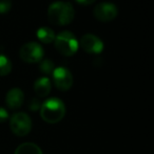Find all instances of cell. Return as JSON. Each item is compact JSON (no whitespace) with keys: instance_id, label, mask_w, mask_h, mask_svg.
<instances>
[{"instance_id":"cell-12","label":"cell","mask_w":154,"mask_h":154,"mask_svg":"<svg viewBox=\"0 0 154 154\" xmlns=\"http://www.w3.org/2000/svg\"><path fill=\"white\" fill-rule=\"evenodd\" d=\"M14 154H42V151L34 143H23L17 147Z\"/></svg>"},{"instance_id":"cell-8","label":"cell","mask_w":154,"mask_h":154,"mask_svg":"<svg viewBox=\"0 0 154 154\" xmlns=\"http://www.w3.org/2000/svg\"><path fill=\"white\" fill-rule=\"evenodd\" d=\"M80 46L84 51L89 54H100L103 51L105 44L97 36L87 34L80 39Z\"/></svg>"},{"instance_id":"cell-4","label":"cell","mask_w":154,"mask_h":154,"mask_svg":"<svg viewBox=\"0 0 154 154\" xmlns=\"http://www.w3.org/2000/svg\"><path fill=\"white\" fill-rule=\"evenodd\" d=\"M10 127L13 133L17 136H25L32 129V121L25 112H17L11 116Z\"/></svg>"},{"instance_id":"cell-11","label":"cell","mask_w":154,"mask_h":154,"mask_svg":"<svg viewBox=\"0 0 154 154\" xmlns=\"http://www.w3.org/2000/svg\"><path fill=\"white\" fill-rule=\"evenodd\" d=\"M36 36H37L38 40H40L43 43H47V44L52 43L55 40V32L48 26H42L38 29V31L36 32Z\"/></svg>"},{"instance_id":"cell-7","label":"cell","mask_w":154,"mask_h":154,"mask_svg":"<svg viewBox=\"0 0 154 154\" xmlns=\"http://www.w3.org/2000/svg\"><path fill=\"white\" fill-rule=\"evenodd\" d=\"M93 14H94L95 18L98 19L99 21L109 22L116 18L118 10L115 4L110 3V2H101L94 8Z\"/></svg>"},{"instance_id":"cell-1","label":"cell","mask_w":154,"mask_h":154,"mask_svg":"<svg viewBox=\"0 0 154 154\" xmlns=\"http://www.w3.org/2000/svg\"><path fill=\"white\" fill-rule=\"evenodd\" d=\"M50 22L55 25L70 24L75 17V10L70 2L56 1L50 4L48 10Z\"/></svg>"},{"instance_id":"cell-13","label":"cell","mask_w":154,"mask_h":154,"mask_svg":"<svg viewBox=\"0 0 154 154\" xmlns=\"http://www.w3.org/2000/svg\"><path fill=\"white\" fill-rule=\"evenodd\" d=\"M12 71V62L6 56L0 55V75H8Z\"/></svg>"},{"instance_id":"cell-6","label":"cell","mask_w":154,"mask_h":154,"mask_svg":"<svg viewBox=\"0 0 154 154\" xmlns=\"http://www.w3.org/2000/svg\"><path fill=\"white\" fill-rule=\"evenodd\" d=\"M53 82L56 88L61 91H67L73 85V75L71 71L66 67H57L54 69L53 73Z\"/></svg>"},{"instance_id":"cell-15","label":"cell","mask_w":154,"mask_h":154,"mask_svg":"<svg viewBox=\"0 0 154 154\" xmlns=\"http://www.w3.org/2000/svg\"><path fill=\"white\" fill-rule=\"evenodd\" d=\"M12 8V0H0V14H5Z\"/></svg>"},{"instance_id":"cell-2","label":"cell","mask_w":154,"mask_h":154,"mask_svg":"<svg viewBox=\"0 0 154 154\" xmlns=\"http://www.w3.org/2000/svg\"><path fill=\"white\" fill-rule=\"evenodd\" d=\"M66 114V106L58 97H51L41 104L40 116L44 122L49 124L58 123Z\"/></svg>"},{"instance_id":"cell-16","label":"cell","mask_w":154,"mask_h":154,"mask_svg":"<svg viewBox=\"0 0 154 154\" xmlns=\"http://www.w3.org/2000/svg\"><path fill=\"white\" fill-rule=\"evenodd\" d=\"M28 107H29V109L31 110V111H33V112L38 111V110H40L41 103H40V101H39L38 99L33 97V99L29 102V105H28Z\"/></svg>"},{"instance_id":"cell-18","label":"cell","mask_w":154,"mask_h":154,"mask_svg":"<svg viewBox=\"0 0 154 154\" xmlns=\"http://www.w3.org/2000/svg\"><path fill=\"white\" fill-rule=\"evenodd\" d=\"M95 0H76L77 3L81 4V5H89V4H92Z\"/></svg>"},{"instance_id":"cell-14","label":"cell","mask_w":154,"mask_h":154,"mask_svg":"<svg viewBox=\"0 0 154 154\" xmlns=\"http://www.w3.org/2000/svg\"><path fill=\"white\" fill-rule=\"evenodd\" d=\"M39 69H40L41 72L44 73V75H52L54 69H55V64L50 59L41 60L40 64H39Z\"/></svg>"},{"instance_id":"cell-9","label":"cell","mask_w":154,"mask_h":154,"mask_svg":"<svg viewBox=\"0 0 154 154\" xmlns=\"http://www.w3.org/2000/svg\"><path fill=\"white\" fill-rule=\"evenodd\" d=\"M5 102L8 108L13 110L18 109L19 107L22 106L23 102H25V93L19 88H13L6 93Z\"/></svg>"},{"instance_id":"cell-10","label":"cell","mask_w":154,"mask_h":154,"mask_svg":"<svg viewBox=\"0 0 154 154\" xmlns=\"http://www.w3.org/2000/svg\"><path fill=\"white\" fill-rule=\"evenodd\" d=\"M52 84L49 78L47 77H41L37 79L34 83V90H35L36 94L40 97H47L51 91Z\"/></svg>"},{"instance_id":"cell-17","label":"cell","mask_w":154,"mask_h":154,"mask_svg":"<svg viewBox=\"0 0 154 154\" xmlns=\"http://www.w3.org/2000/svg\"><path fill=\"white\" fill-rule=\"evenodd\" d=\"M8 119V112L6 109L0 107V123H4Z\"/></svg>"},{"instance_id":"cell-5","label":"cell","mask_w":154,"mask_h":154,"mask_svg":"<svg viewBox=\"0 0 154 154\" xmlns=\"http://www.w3.org/2000/svg\"><path fill=\"white\" fill-rule=\"evenodd\" d=\"M19 56L21 60L27 63H37L43 59L44 51L43 48L37 42H28L19 51Z\"/></svg>"},{"instance_id":"cell-3","label":"cell","mask_w":154,"mask_h":154,"mask_svg":"<svg viewBox=\"0 0 154 154\" xmlns=\"http://www.w3.org/2000/svg\"><path fill=\"white\" fill-rule=\"evenodd\" d=\"M55 47L61 55L66 57H71L75 55L78 49V41L74 34L69 31L60 32L55 36Z\"/></svg>"}]
</instances>
